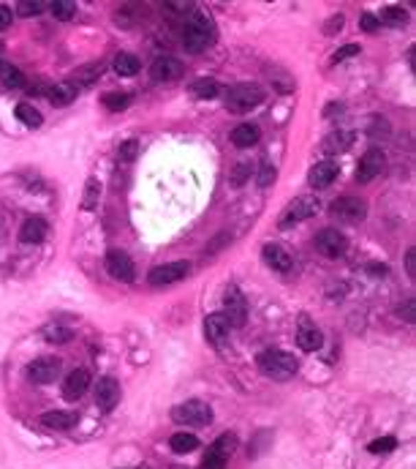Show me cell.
Returning <instances> with one entry per match:
<instances>
[{"mask_svg":"<svg viewBox=\"0 0 416 469\" xmlns=\"http://www.w3.org/2000/svg\"><path fill=\"white\" fill-rule=\"evenodd\" d=\"M215 44V22L207 11H191L185 28H183V47L188 52H205Z\"/></svg>","mask_w":416,"mask_h":469,"instance_id":"6da1fadb","label":"cell"},{"mask_svg":"<svg viewBox=\"0 0 416 469\" xmlns=\"http://www.w3.org/2000/svg\"><path fill=\"white\" fill-rule=\"evenodd\" d=\"M256 366H259V371L264 377L277 380V382H286V380H291L299 371V360L291 352H283V349H264V352H259Z\"/></svg>","mask_w":416,"mask_h":469,"instance_id":"7a4b0ae2","label":"cell"},{"mask_svg":"<svg viewBox=\"0 0 416 469\" xmlns=\"http://www.w3.org/2000/svg\"><path fill=\"white\" fill-rule=\"evenodd\" d=\"M262 101H264V90L251 82H242V85H234L226 90V107H229V112H237V115L251 112Z\"/></svg>","mask_w":416,"mask_h":469,"instance_id":"3957f363","label":"cell"},{"mask_svg":"<svg viewBox=\"0 0 416 469\" xmlns=\"http://www.w3.org/2000/svg\"><path fill=\"white\" fill-rule=\"evenodd\" d=\"M172 417L174 423L180 426H207L212 420V406L199 401V398H191V401H183L172 409Z\"/></svg>","mask_w":416,"mask_h":469,"instance_id":"277c9868","label":"cell"},{"mask_svg":"<svg viewBox=\"0 0 416 469\" xmlns=\"http://www.w3.org/2000/svg\"><path fill=\"white\" fill-rule=\"evenodd\" d=\"M319 199L316 197H297L286 210H283V216H280V221H277V227L280 230H288L291 224H299V221H308L310 216H316L319 213Z\"/></svg>","mask_w":416,"mask_h":469,"instance_id":"5b68a950","label":"cell"},{"mask_svg":"<svg viewBox=\"0 0 416 469\" xmlns=\"http://www.w3.org/2000/svg\"><path fill=\"white\" fill-rule=\"evenodd\" d=\"M191 273V262H166V265H158L147 273V284L150 287H169V284H177L183 281L185 276Z\"/></svg>","mask_w":416,"mask_h":469,"instance_id":"8992f818","label":"cell"},{"mask_svg":"<svg viewBox=\"0 0 416 469\" xmlns=\"http://www.w3.org/2000/svg\"><path fill=\"white\" fill-rule=\"evenodd\" d=\"M313 243H316V251L321 257H327V259H340L348 248L346 235L340 232V230H332V227L321 230V232L313 237Z\"/></svg>","mask_w":416,"mask_h":469,"instance_id":"52a82bcc","label":"cell"},{"mask_svg":"<svg viewBox=\"0 0 416 469\" xmlns=\"http://www.w3.org/2000/svg\"><path fill=\"white\" fill-rule=\"evenodd\" d=\"M106 270H109L112 279L126 281V284H131V281L137 279L134 259H131L126 251H120V248H109V251H106Z\"/></svg>","mask_w":416,"mask_h":469,"instance_id":"ba28073f","label":"cell"},{"mask_svg":"<svg viewBox=\"0 0 416 469\" xmlns=\"http://www.w3.org/2000/svg\"><path fill=\"white\" fill-rule=\"evenodd\" d=\"M223 316L229 319L231 327H242L245 319H248V303H245V295L237 290V287H229L223 292Z\"/></svg>","mask_w":416,"mask_h":469,"instance_id":"9c48e42d","label":"cell"},{"mask_svg":"<svg viewBox=\"0 0 416 469\" xmlns=\"http://www.w3.org/2000/svg\"><path fill=\"white\" fill-rule=\"evenodd\" d=\"M60 369H63L60 358L44 355V358H36V360L27 366V377H30L36 385H49V382H55V380L60 377Z\"/></svg>","mask_w":416,"mask_h":469,"instance_id":"30bf717a","label":"cell"},{"mask_svg":"<svg viewBox=\"0 0 416 469\" xmlns=\"http://www.w3.org/2000/svg\"><path fill=\"white\" fill-rule=\"evenodd\" d=\"M384 166H386V156L378 151V148H373V151H367L362 161H359V166H356V183H370V180H375L381 172H384Z\"/></svg>","mask_w":416,"mask_h":469,"instance_id":"8fae6325","label":"cell"},{"mask_svg":"<svg viewBox=\"0 0 416 469\" xmlns=\"http://www.w3.org/2000/svg\"><path fill=\"white\" fill-rule=\"evenodd\" d=\"M332 216L340 219V221H348V224H356L367 216V205L356 197H340L332 202Z\"/></svg>","mask_w":416,"mask_h":469,"instance_id":"7c38bea8","label":"cell"},{"mask_svg":"<svg viewBox=\"0 0 416 469\" xmlns=\"http://www.w3.org/2000/svg\"><path fill=\"white\" fill-rule=\"evenodd\" d=\"M229 330H231V325L223 316V312L207 314V319H205V338L212 347H223L229 341Z\"/></svg>","mask_w":416,"mask_h":469,"instance_id":"4fadbf2b","label":"cell"},{"mask_svg":"<svg viewBox=\"0 0 416 469\" xmlns=\"http://www.w3.org/2000/svg\"><path fill=\"white\" fill-rule=\"evenodd\" d=\"M183 72H185L183 61L163 55V58H158V61L152 63V69H150V77L155 79V82H174V79L183 77Z\"/></svg>","mask_w":416,"mask_h":469,"instance_id":"5bb4252c","label":"cell"},{"mask_svg":"<svg viewBox=\"0 0 416 469\" xmlns=\"http://www.w3.org/2000/svg\"><path fill=\"white\" fill-rule=\"evenodd\" d=\"M262 257H264V262L277 270V273H288L291 268H294V259H291V251L286 248V246H280V243H267L264 248H262Z\"/></svg>","mask_w":416,"mask_h":469,"instance_id":"9a60e30c","label":"cell"},{"mask_svg":"<svg viewBox=\"0 0 416 469\" xmlns=\"http://www.w3.org/2000/svg\"><path fill=\"white\" fill-rule=\"evenodd\" d=\"M321 344H324L321 330H319L308 316H302V319H299V330H297V347H299L302 352H316Z\"/></svg>","mask_w":416,"mask_h":469,"instance_id":"2e32d148","label":"cell"},{"mask_svg":"<svg viewBox=\"0 0 416 469\" xmlns=\"http://www.w3.org/2000/svg\"><path fill=\"white\" fill-rule=\"evenodd\" d=\"M95 404L104 412H112L120 404V385L112 377H101L98 380V385H95Z\"/></svg>","mask_w":416,"mask_h":469,"instance_id":"e0dca14e","label":"cell"},{"mask_svg":"<svg viewBox=\"0 0 416 469\" xmlns=\"http://www.w3.org/2000/svg\"><path fill=\"white\" fill-rule=\"evenodd\" d=\"M87 388H90V371L87 369H73L66 377V382H63V395L69 401H79L87 393Z\"/></svg>","mask_w":416,"mask_h":469,"instance_id":"ac0fdd59","label":"cell"},{"mask_svg":"<svg viewBox=\"0 0 416 469\" xmlns=\"http://www.w3.org/2000/svg\"><path fill=\"white\" fill-rule=\"evenodd\" d=\"M338 164L335 161H321V164H316L313 169H310V175H308V183L313 186V188H327V186H332V180L338 177Z\"/></svg>","mask_w":416,"mask_h":469,"instance_id":"d6986e66","label":"cell"},{"mask_svg":"<svg viewBox=\"0 0 416 469\" xmlns=\"http://www.w3.org/2000/svg\"><path fill=\"white\" fill-rule=\"evenodd\" d=\"M44 428H55V431H66L76 426V412H63V409H55V412H44L41 420H38Z\"/></svg>","mask_w":416,"mask_h":469,"instance_id":"ffe728a7","label":"cell"},{"mask_svg":"<svg viewBox=\"0 0 416 469\" xmlns=\"http://www.w3.org/2000/svg\"><path fill=\"white\" fill-rule=\"evenodd\" d=\"M44 237H47V221H44L41 216L27 219V221L22 224V230H19V240H22V243H27V246H30V243H33V246H36V243H41Z\"/></svg>","mask_w":416,"mask_h":469,"instance_id":"44dd1931","label":"cell"},{"mask_svg":"<svg viewBox=\"0 0 416 469\" xmlns=\"http://www.w3.org/2000/svg\"><path fill=\"white\" fill-rule=\"evenodd\" d=\"M259 137H262V131H259V126H253V123H240V126H234V131H231L234 148H253V145L259 142Z\"/></svg>","mask_w":416,"mask_h":469,"instance_id":"7402d4cb","label":"cell"},{"mask_svg":"<svg viewBox=\"0 0 416 469\" xmlns=\"http://www.w3.org/2000/svg\"><path fill=\"white\" fill-rule=\"evenodd\" d=\"M169 448L177 453V456H185V453H194L199 448V437L191 434V431H177L172 439H169Z\"/></svg>","mask_w":416,"mask_h":469,"instance_id":"603a6c76","label":"cell"},{"mask_svg":"<svg viewBox=\"0 0 416 469\" xmlns=\"http://www.w3.org/2000/svg\"><path fill=\"white\" fill-rule=\"evenodd\" d=\"M47 96H49V101H52L55 107H69L71 101L76 98V87H73L71 82H58V85H52V87L47 90Z\"/></svg>","mask_w":416,"mask_h":469,"instance_id":"cb8c5ba5","label":"cell"},{"mask_svg":"<svg viewBox=\"0 0 416 469\" xmlns=\"http://www.w3.org/2000/svg\"><path fill=\"white\" fill-rule=\"evenodd\" d=\"M104 69H106V66H104L101 61H98V63H90V66H82V69L73 72V82H71V85H73V87H79V85L87 87V85H93L95 79L104 74Z\"/></svg>","mask_w":416,"mask_h":469,"instance_id":"d4e9b609","label":"cell"},{"mask_svg":"<svg viewBox=\"0 0 416 469\" xmlns=\"http://www.w3.org/2000/svg\"><path fill=\"white\" fill-rule=\"evenodd\" d=\"M139 69H141V63H139L137 55H131V52H120L115 58V74L117 77H137Z\"/></svg>","mask_w":416,"mask_h":469,"instance_id":"484cf974","label":"cell"},{"mask_svg":"<svg viewBox=\"0 0 416 469\" xmlns=\"http://www.w3.org/2000/svg\"><path fill=\"white\" fill-rule=\"evenodd\" d=\"M220 93V85L215 82L212 77H202L196 79L194 85H191V96L194 98H202V101H207V98H215Z\"/></svg>","mask_w":416,"mask_h":469,"instance_id":"4316f807","label":"cell"},{"mask_svg":"<svg viewBox=\"0 0 416 469\" xmlns=\"http://www.w3.org/2000/svg\"><path fill=\"white\" fill-rule=\"evenodd\" d=\"M378 22L392 25V28H403V25L408 22V14H406V8H400V6H386V8H381Z\"/></svg>","mask_w":416,"mask_h":469,"instance_id":"83f0119b","label":"cell"},{"mask_svg":"<svg viewBox=\"0 0 416 469\" xmlns=\"http://www.w3.org/2000/svg\"><path fill=\"white\" fill-rule=\"evenodd\" d=\"M16 120H22L27 129H38L44 118H41V112H38L33 104H25V101H22V104H16Z\"/></svg>","mask_w":416,"mask_h":469,"instance_id":"f1b7e54d","label":"cell"},{"mask_svg":"<svg viewBox=\"0 0 416 469\" xmlns=\"http://www.w3.org/2000/svg\"><path fill=\"white\" fill-rule=\"evenodd\" d=\"M98 199H101V183L95 177H90L84 183V197H82V210H95L98 208Z\"/></svg>","mask_w":416,"mask_h":469,"instance_id":"f546056e","label":"cell"},{"mask_svg":"<svg viewBox=\"0 0 416 469\" xmlns=\"http://www.w3.org/2000/svg\"><path fill=\"white\" fill-rule=\"evenodd\" d=\"M0 82L5 87L16 90V87H25V74L16 66H11V63H0Z\"/></svg>","mask_w":416,"mask_h":469,"instance_id":"4dcf8cb0","label":"cell"},{"mask_svg":"<svg viewBox=\"0 0 416 469\" xmlns=\"http://www.w3.org/2000/svg\"><path fill=\"white\" fill-rule=\"evenodd\" d=\"M44 338L52 341V344H66V341L73 338V333H71L69 327H63V325H47L44 327Z\"/></svg>","mask_w":416,"mask_h":469,"instance_id":"1f68e13d","label":"cell"},{"mask_svg":"<svg viewBox=\"0 0 416 469\" xmlns=\"http://www.w3.org/2000/svg\"><path fill=\"white\" fill-rule=\"evenodd\" d=\"M209 448H212L215 453H220L223 459H229V456L234 453V448H237V437H234V434H223V437H218Z\"/></svg>","mask_w":416,"mask_h":469,"instance_id":"d6a6232c","label":"cell"},{"mask_svg":"<svg viewBox=\"0 0 416 469\" xmlns=\"http://www.w3.org/2000/svg\"><path fill=\"white\" fill-rule=\"evenodd\" d=\"M49 8H52V14L58 17V19H73V14H76V3H71V0H52L49 3Z\"/></svg>","mask_w":416,"mask_h":469,"instance_id":"836d02e7","label":"cell"},{"mask_svg":"<svg viewBox=\"0 0 416 469\" xmlns=\"http://www.w3.org/2000/svg\"><path fill=\"white\" fill-rule=\"evenodd\" d=\"M128 101H131V96H128V93H106V96H104V107H106L109 112H120V109H126V107H128Z\"/></svg>","mask_w":416,"mask_h":469,"instance_id":"e575fe53","label":"cell"},{"mask_svg":"<svg viewBox=\"0 0 416 469\" xmlns=\"http://www.w3.org/2000/svg\"><path fill=\"white\" fill-rule=\"evenodd\" d=\"M348 134H343V131H338V134H330L327 140H324V151L327 153H335V151H346L348 148Z\"/></svg>","mask_w":416,"mask_h":469,"instance_id":"d590c367","label":"cell"},{"mask_svg":"<svg viewBox=\"0 0 416 469\" xmlns=\"http://www.w3.org/2000/svg\"><path fill=\"white\" fill-rule=\"evenodd\" d=\"M397 448V439L395 437H381V439H373L370 442V453H375V456H381V453H392Z\"/></svg>","mask_w":416,"mask_h":469,"instance_id":"8d00e7d4","label":"cell"},{"mask_svg":"<svg viewBox=\"0 0 416 469\" xmlns=\"http://www.w3.org/2000/svg\"><path fill=\"white\" fill-rule=\"evenodd\" d=\"M139 153V142L137 140H126L123 145H120V151H117V161L120 164H131Z\"/></svg>","mask_w":416,"mask_h":469,"instance_id":"74e56055","label":"cell"},{"mask_svg":"<svg viewBox=\"0 0 416 469\" xmlns=\"http://www.w3.org/2000/svg\"><path fill=\"white\" fill-rule=\"evenodd\" d=\"M226 461H229V459H223L220 453H215V450L209 448L205 461H202V469H226Z\"/></svg>","mask_w":416,"mask_h":469,"instance_id":"f35d334b","label":"cell"},{"mask_svg":"<svg viewBox=\"0 0 416 469\" xmlns=\"http://www.w3.org/2000/svg\"><path fill=\"white\" fill-rule=\"evenodd\" d=\"M248 177H251V164H248V161H240L237 169L231 172V183H234V186H242Z\"/></svg>","mask_w":416,"mask_h":469,"instance_id":"ab89813d","label":"cell"},{"mask_svg":"<svg viewBox=\"0 0 416 469\" xmlns=\"http://www.w3.org/2000/svg\"><path fill=\"white\" fill-rule=\"evenodd\" d=\"M16 14H22V17H36V14H41V3L38 0H22V3H16Z\"/></svg>","mask_w":416,"mask_h":469,"instance_id":"60d3db41","label":"cell"},{"mask_svg":"<svg viewBox=\"0 0 416 469\" xmlns=\"http://www.w3.org/2000/svg\"><path fill=\"white\" fill-rule=\"evenodd\" d=\"M354 55H359V44H346V47H340V50L332 55V63H343L348 58H354Z\"/></svg>","mask_w":416,"mask_h":469,"instance_id":"b9f144b4","label":"cell"},{"mask_svg":"<svg viewBox=\"0 0 416 469\" xmlns=\"http://www.w3.org/2000/svg\"><path fill=\"white\" fill-rule=\"evenodd\" d=\"M359 28H362L365 33H375V30L381 28V22H378L375 14H362V17H359Z\"/></svg>","mask_w":416,"mask_h":469,"instance_id":"7bdbcfd3","label":"cell"},{"mask_svg":"<svg viewBox=\"0 0 416 469\" xmlns=\"http://www.w3.org/2000/svg\"><path fill=\"white\" fill-rule=\"evenodd\" d=\"M275 180V166L270 161H262V175H259V186H270Z\"/></svg>","mask_w":416,"mask_h":469,"instance_id":"ee69618b","label":"cell"},{"mask_svg":"<svg viewBox=\"0 0 416 469\" xmlns=\"http://www.w3.org/2000/svg\"><path fill=\"white\" fill-rule=\"evenodd\" d=\"M397 314H400V316H403L406 322H414V319H416V314H414V298H408V301H406V306H400V309H397Z\"/></svg>","mask_w":416,"mask_h":469,"instance_id":"f6af8a7d","label":"cell"},{"mask_svg":"<svg viewBox=\"0 0 416 469\" xmlns=\"http://www.w3.org/2000/svg\"><path fill=\"white\" fill-rule=\"evenodd\" d=\"M11 19H14V11L8 6H0V30L11 28Z\"/></svg>","mask_w":416,"mask_h":469,"instance_id":"bcb514c9","label":"cell"},{"mask_svg":"<svg viewBox=\"0 0 416 469\" xmlns=\"http://www.w3.org/2000/svg\"><path fill=\"white\" fill-rule=\"evenodd\" d=\"M406 270H408V276H411V279H416V251L414 248L406 254Z\"/></svg>","mask_w":416,"mask_h":469,"instance_id":"7dc6e473","label":"cell"},{"mask_svg":"<svg viewBox=\"0 0 416 469\" xmlns=\"http://www.w3.org/2000/svg\"><path fill=\"white\" fill-rule=\"evenodd\" d=\"M340 28H343V17H332V19L327 22L324 33H327V36H332V30H340Z\"/></svg>","mask_w":416,"mask_h":469,"instance_id":"c3c4849f","label":"cell"},{"mask_svg":"<svg viewBox=\"0 0 416 469\" xmlns=\"http://www.w3.org/2000/svg\"><path fill=\"white\" fill-rule=\"evenodd\" d=\"M367 270H370V276H381V279L389 273V268H386V265H367Z\"/></svg>","mask_w":416,"mask_h":469,"instance_id":"681fc988","label":"cell"}]
</instances>
